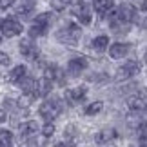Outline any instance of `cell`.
<instances>
[{"instance_id":"obj_14","label":"cell","mask_w":147,"mask_h":147,"mask_svg":"<svg viewBox=\"0 0 147 147\" xmlns=\"http://www.w3.org/2000/svg\"><path fill=\"white\" fill-rule=\"evenodd\" d=\"M51 89H53V82L47 78H40L36 82V96H47L51 94Z\"/></svg>"},{"instance_id":"obj_28","label":"cell","mask_w":147,"mask_h":147,"mask_svg":"<svg viewBox=\"0 0 147 147\" xmlns=\"http://www.w3.org/2000/svg\"><path fill=\"white\" fill-rule=\"evenodd\" d=\"M55 147H71L69 144H65V142H62V144H58V145H55Z\"/></svg>"},{"instance_id":"obj_8","label":"cell","mask_w":147,"mask_h":147,"mask_svg":"<svg viewBox=\"0 0 147 147\" xmlns=\"http://www.w3.org/2000/svg\"><path fill=\"white\" fill-rule=\"evenodd\" d=\"M86 67H87V58H84V56H76V58H71L67 62V73L73 76H78Z\"/></svg>"},{"instance_id":"obj_29","label":"cell","mask_w":147,"mask_h":147,"mask_svg":"<svg viewBox=\"0 0 147 147\" xmlns=\"http://www.w3.org/2000/svg\"><path fill=\"white\" fill-rule=\"evenodd\" d=\"M104 147H115V145H111V144H104Z\"/></svg>"},{"instance_id":"obj_21","label":"cell","mask_w":147,"mask_h":147,"mask_svg":"<svg viewBox=\"0 0 147 147\" xmlns=\"http://www.w3.org/2000/svg\"><path fill=\"white\" fill-rule=\"evenodd\" d=\"M102 109H104V104H102V102H93V104H89L86 107V115L87 116H94V115H98Z\"/></svg>"},{"instance_id":"obj_10","label":"cell","mask_w":147,"mask_h":147,"mask_svg":"<svg viewBox=\"0 0 147 147\" xmlns=\"http://www.w3.org/2000/svg\"><path fill=\"white\" fill-rule=\"evenodd\" d=\"M18 84H20L22 91H24L26 94H29V96H33V98L36 96V82L33 80V78H29V76L24 75V76L18 80Z\"/></svg>"},{"instance_id":"obj_12","label":"cell","mask_w":147,"mask_h":147,"mask_svg":"<svg viewBox=\"0 0 147 147\" xmlns=\"http://www.w3.org/2000/svg\"><path fill=\"white\" fill-rule=\"evenodd\" d=\"M129 44H122V42H118V44H113V46L109 47V56L111 58H115V60H118V58H123L127 53H129Z\"/></svg>"},{"instance_id":"obj_24","label":"cell","mask_w":147,"mask_h":147,"mask_svg":"<svg viewBox=\"0 0 147 147\" xmlns=\"http://www.w3.org/2000/svg\"><path fill=\"white\" fill-rule=\"evenodd\" d=\"M69 2H71V0H51V5H53L55 9L60 11V9H65V5Z\"/></svg>"},{"instance_id":"obj_13","label":"cell","mask_w":147,"mask_h":147,"mask_svg":"<svg viewBox=\"0 0 147 147\" xmlns=\"http://www.w3.org/2000/svg\"><path fill=\"white\" fill-rule=\"evenodd\" d=\"M115 138H116V131H115V129H109V127L102 129V131L96 134V136H94L96 144H100V145H104V144H111Z\"/></svg>"},{"instance_id":"obj_27","label":"cell","mask_w":147,"mask_h":147,"mask_svg":"<svg viewBox=\"0 0 147 147\" xmlns=\"http://www.w3.org/2000/svg\"><path fill=\"white\" fill-rule=\"evenodd\" d=\"M5 120H7V113H5L4 109H0V123H4Z\"/></svg>"},{"instance_id":"obj_9","label":"cell","mask_w":147,"mask_h":147,"mask_svg":"<svg viewBox=\"0 0 147 147\" xmlns=\"http://www.w3.org/2000/svg\"><path fill=\"white\" fill-rule=\"evenodd\" d=\"M20 53L29 60H36L38 58V47L33 44L31 38H26V40L20 42Z\"/></svg>"},{"instance_id":"obj_6","label":"cell","mask_w":147,"mask_h":147,"mask_svg":"<svg viewBox=\"0 0 147 147\" xmlns=\"http://www.w3.org/2000/svg\"><path fill=\"white\" fill-rule=\"evenodd\" d=\"M138 71H140V64H138L136 60H129V62H125V64H123L120 69H118L116 80H127V78L134 76Z\"/></svg>"},{"instance_id":"obj_25","label":"cell","mask_w":147,"mask_h":147,"mask_svg":"<svg viewBox=\"0 0 147 147\" xmlns=\"http://www.w3.org/2000/svg\"><path fill=\"white\" fill-rule=\"evenodd\" d=\"M11 64V56L4 51H0V65H9Z\"/></svg>"},{"instance_id":"obj_16","label":"cell","mask_w":147,"mask_h":147,"mask_svg":"<svg viewBox=\"0 0 147 147\" xmlns=\"http://www.w3.org/2000/svg\"><path fill=\"white\" fill-rule=\"evenodd\" d=\"M145 94V93H144ZM129 96L127 98V105H129V109L131 111H144L145 109V96Z\"/></svg>"},{"instance_id":"obj_5","label":"cell","mask_w":147,"mask_h":147,"mask_svg":"<svg viewBox=\"0 0 147 147\" xmlns=\"http://www.w3.org/2000/svg\"><path fill=\"white\" fill-rule=\"evenodd\" d=\"M73 15L78 18L80 24H84V26L91 24V9H89V5L84 2V0L75 2V5H73Z\"/></svg>"},{"instance_id":"obj_4","label":"cell","mask_w":147,"mask_h":147,"mask_svg":"<svg viewBox=\"0 0 147 147\" xmlns=\"http://www.w3.org/2000/svg\"><path fill=\"white\" fill-rule=\"evenodd\" d=\"M0 33H2L4 36H16V35H20L22 33V24L18 20H15V18H4L2 22H0Z\"/></svg>"},{"instance_id":"obj_11","label":"cell","mask_w":147,"mask_h":147,"mask_svg":"<svg viewBox=\"0 0 147 147\" xmlns=\"http://www.w3.org/2000/svg\"><path fill=\"white\" fill-rule=\"evenodd\" d=\"M38 123L36 122H33V120H27V122H22L20 123V134L24 138H33V136H36V133H38Z\"/></svg>"},{"instance_id":"obj_1","label":"cell","mask_w":147,"mask_h":147,"mask_svg":"<svg viewBox=\"0 0 147 147\" xmlns=\"http://www.w3.org/2000/svg\"><path fill=\"white\" fill-rule=\"evenodd\" d=\"M80 36H82V31H80V26H76V24H67L65 27H62V29L56 33L58 42L67 44V46H76L78 40H80Z\"/></svg>"},{"instance_id":"obj_17","label":"cell","mask_w":147,"mask_h":147,"mask_svg":"<svg viewBox=\"0 0 147 147\" xmlns=\"http://www.w3.org/2000/svg\"><path fill=\"white\" fill-rule=\"evenodd\" d=\"M33 9H35V2H33V0H22V2L16 5V13L22 15V16H27Z\"/></svg>"},{"instance_id":"obj_2","label":"cell","mask_w":147,"mask_h":147,"mask_svg":"<svg viewBox=\"0 0 147 147\" xmlns=\"http://www.w3.org/2000/svg\"><path fill=\"white\" fill-rule=\"evenodd\" d=\"M38 113H40V116L44 118L46 122H53L56 116L60 115V102L56 98H47L42 102L40 109H38Z\"/></svg>"},{"instance_id":"obj_20","label":"cell","mask_w":147,"mask_h":147,"mask_svg":"<svg viewBox=\"0 0 147 147\" xmlns=\"http://www.w3.org/2000/svg\"><path fill=\"white\" fill-rule=\"evenodd\" d=\"M107 46H109V36H105V35H100L93 40V47L96 51H104L107 49Z\"/></svg>"},{"instance_id":"obj_23","label":"cell","mask_w":147,"mask_h":147,"mask_svg":"<svg viewBox=\"0 0 147 147\" xmlns=\"http://www.w3.org/2000/svg\"><path fill=\"white\" fill-rule=\"evenodd\" d=\"M31 102H33V96H29V94H24V96L16 102V105H18L20 109H27V107L31 105Z\"/></svg>"},{"instance_id":"obj_22","label":"cell","mask_w":147,"mask_h":147,"mask_svg":"<svg viewBox=\"0 0 147 147\" xmlns=\"http://www.w3.org/2000/svg\"><path fill=\"white\" fill-rule=\"evenodd\" d=\"M55 134V125H53V122H46L42 125V136L44 138H51Z\"/></svg>"},{"instance_id":"obj_3","label":"cell","mask_w":147,"mask_h":147,"mask_svg":"<svg viewBox=\"0 0 147 147\" xmlns=\"http://www.w3.org/2000/svg\"><path fill=\"white\" fill-rule=\"evenodd\" d=\"M51 26V13H42L35 18V24L29 29V36L31 38H36V36H44L47 33Z\"/></svg>"},{"instance_id":"obj_7","label":"cell","mask_w":147,"mask_h":147,"mask_svg":"<svg viewBox=\"0 0 147 147\" xmlns=\"http://www.w3.org/2000/svg\"><path fill=\"white\" fill-rule=\"evenodd\" d=\"M64 100L69 105H76L80 102L86 100V87H75V89H67L64 94Z\"/></svg>"},{"instance_id":"obj_26","label":"cell","mask_w":147,"mask_h":147,"mask_svg":"<svg viewBox=\"0 0 147 147\" xmlns=\"http://www.w3.org/2000/svg\"><path fill=\"white\" fill-rule=\"evenodd\" d=\"M15 4V0H0V9H7Z\"/></svg>"},{"instance_id":"obj_19","label":"cell","mask_w":147,"mask_h":147,"mask_svg":"<svg viewBox=\"0 0 147 147\" xmlns=\"http://www.w3.org/2000/svg\"><path fill=\"white\" fill-rule=\"evenodd\" d=\"M24 75H26V67L24 65H16V67L11 69V73L7 75V80L9 82H18Z\"/></svg>"},{"instance_id":"obj_15","label":"cell","mask_w":147,"mask_h":147,"mask_svg":"<svg viewBox=\"0 0 147 147\" xmlns=\"http://www.w3.org/2000/svg\"><path fill=\"white\" fill-rule=\"evenodd\" d=\"M115 0H93V7L98 15H105L109 13V9H113Z\"/></svg>"},{"instance_id":"obj_18","label":"cell","mask_w":147,"mask_h":147,"mask_svg":"<svg viewBox=\"0 0 147 147\" xmlns=\"http://www.w3.org/2000/svg\"><path fill=\"white\" fill-rule=\"evenodd\" d=\"M0 147H13V133L9 129H0Z\"/></svg>"}]
</instances>
